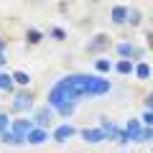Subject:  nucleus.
Wrapping results in <instances>:
<instances>
[{
	"instance_id": "nucleus-9",
	"label": "nucleus",
	"mask_w": 153,
	"mask_h": 153,
	"mask_svg": "<svg viewBox=\"0 0 153 153\" xmlns=\"http://www.w3.org/2000/svg\"><path fill=\"white\" fill-rule=\"evenodd\" d=\"M36 117H38V123H41V125H46V123L51 120V112H49V110H38Z\"/></svg>"
},
{
	"instance_id": "nucleus-13",
	"label": "nucleus",
	"mask_w": 153,
	"mask_h": 153,
	"mask_svg": "<svg viewBox=\"0 0 153 153\" xmlns=\"http://www.w3.org/2000/svg\"><path fill=\"white\" fill-rule=\"evenodd\" d=\"M13 76H16V82H18V84H26V82H28V74H26V71H16Z\"/></svg>"
},
{
	"instance_id": "nucleus-3",
	"label": "nucleus",
	"mask_w": 153,
	"mask_h": 153,
	"mask_svg": "<svg viewBox=\"0 0 153 153\" xmlns=\"http://www.w3.org/2000/svg\"><path fill=\"white\" fill-rule=\"evenodd\" d=\"M82 138H84V140H89V143H100L105 138V133L102 130H82Z\"/></svg>"
},
{
	"instance_id": "nucleus-18",
	"label": "nucleus",
	"mask_w": 153,
	"mask_h": 153,
	"mask_svg": "<svg viewBox=\"0 0 153 153\" xmlns=\"http://www.w3.org/2000/svg\"><path fill=\"white\" fill-rule=\"evenodd\" d=\"M143 120H146L148 125H153V112H146V115H143Z\"/></svg>"
},
{
	"instance_id": "nucleus-6",
	"label": "nucleus",
	"mask_w": 153,
	"mask_h": 153,
	"mask_svg": "<svg viewBox=\"0 0 153 153\" xmlns=\"http://www.w3.org/2000/svg\"><path fill=\"white\" fill-rule=\"evenodd\" d=\"M13 130H16V135H23V133H31V123H28V120H18L16 125H13Z\"/></svg>"
},
{
	"instance_id": "nucleus-7",
	"label": "nucleus",
	"mask_w": 153,
	"mask_h": 153,
	"mask_svg": "<svg viewBox=\"0 0 153 153\" xmlns=\"http://www.w3.org/2000/svg\"><path fill=\"white\" fill-rule=\"evenodd\" d=\"M46 138H49L46 130H31V133H28V140H31V143H44Z\"/></svg>"
},
{
	"instance_id": "nucleus-5",
	"label": "nucleus",
	"mask_w": 153,
	"mask_h": 153,
	"mask_svg": "<svg viewBox=\"0 0 153 153\" xmlns=\"http://www.w3.org/2000/svg\"><path fill=\"white\" fill-rule=\"evenodd\" d=\"M117 54H120V56H130V54H140V51H138L133 44H120V46H117Z\"/></svg>"
},
{
	"instance_id": "nucleus-15",
	"label": "nucleus",
	"mask_w": 153,
	"mask_h": 153,
	"mask_svg": "<svg viewBox=\"0 0 153 153\" xmlns=\"http://www.w3.org/2000/svg\"><path fill=\"white\" fill-rule=\"evenodd\" d=\"M97 69H100V71H110V61H107V59H100V61H97Z\"/></svg>"
},
{
	"instance_id": "nucleus-2",
	"label": "nucleus",
	"mask_w": 153,
	"mask_h": 153,
	"mask_svg": "<svg viewBox=\"0 0 153 153\" xmlns=\"http://www.w3.org/2000/svg\"><path fill=\"white\" fill-rule=\"evenodd\" d=\"M28 107H31V94H16L13 110H28Z\"/></svg>"
},
{
	"instance_id": "nucleus-16",
	"label": "nucleus",
	"mask_w": 153,
	"mask_h": 153,
	"mask_svg": "<svg viewBox=\"0 0 153 153\" xmlns=\"http://www.w3.org/2000/svg\"><path fill=\"white\" fill-rule=\"evenodd\" d=\"M28 41H31V44L41 41V33H38V31H28Z\"/></svg>"
},
{
	"instance_id": "nucleus-10",
	"label": "nucleus",
	"mask_w": 153,
	"mask_h": 153,
	"mask_svg": "<svg viewBox=\"0 0 153 153\" xmlns=\"http://www.w3.org/2000/svg\"><path fill=\"white\" fill-rule=\"evenodd\" d=\"M125 16H128V13H125V8H115V10H112V18H115L117 23H123V21H125Z\"/></svg>"
},
{
	"instance_id": "nucleus-4",
	"label": "nucleus",
	"mask_w": 153,
	"mask_h": 153,
	"mask_svg": "<svg viewBox=\"0 0 153 153\" xmlns=\"http://www.w3.org/2000/svg\"><path fill=\"white\" fill-rule=\"evenodd\" d=\"M71 133H74V128H71V125H61V128H56L54 138H56V140H66V138H69Z\"/></svg>"
},
{
	"instance_id": "nucleus-1",
	"label": "nucleus",
	"mask_w": 153,
	"mask_h": 153,
	"mask_svg": "<svg viewBox=\"0 0 153 153\" xmlns=\"http://www.w3.org/2000/svg\"><path fill=\"white\" fill-rule=\"evenodd\" d=\"M123 138H125V140H128V138H133V140H140V138H143L140 125H138L135 120H130V123H128V128H125V135H123Z\"/></svg>"
},
{
	"instance_id": "nucleus-12",
	"label": "nucleus",
	"mask_w": 153,
	"mask_h": 153,
	"mask_svg": "<svg viewBox=\"0 0 153 153\" xmlns=\"http://www.w3.org/2000/svg\"><path fill=\"white\" fill-rule=\"evenodd\" d=\"M13 87V82H10V76H5V74H0V89H10Z\"/></svg>"
},
{
	"instance_id": "nucleus-14",
	"label": "nucleus",
	"mask_w": 153,
	"mask_h": 153,
	"mask_svg": "<svg viewBox=\"0 0 153 153\" xmlns=\"http://www.w3.org/2000/svg\"><path fill=\"white\" fill-rule=\"evenodd\" d=\"M59 110H61L64 115H69L71 110H74V102H61V105H59Z\"/></svg>"
},
{
	"instance_id": "nucleus-11",
	"label": "nucleus",
	"mask_w": 153,
	"mask_h": 153,
	"mask_svg": "<svg viewBox=\"0 0 153 153\" xmlns=\"http://www.w3.org/2000/svg\"><path fill=\"white\" fill-rule=\"evenodd\" d=\"M117 71H120V74H130L133 64H130V61H120V64H117Z\"/></svg>"
},
{
	"instance_id": "nucleus-8",
	"label": "nucleus",
	"mask_w": 153,
	"mask_h": 153,
	"mask_svg": "<svg viewBox=\"0 0 153 153\" xmlns=\"http://www.w3.org/2000/svg\"><path fill=\"white\" fill-rule=\"evenodd\" d=\"M135 74L140 76V79H148V76H151V66H148V64H140V66L135 69Z\"/></svg>"
},
{
	"instance_id": "nucleus-19",
	"label": "nucleus",
	"mask_w": 153,
	"mask_h": 153,
	"mask_svg": "<svg viewBox=\"0 0 153 153\" xmlns=\"http://www.w3.org/2000/svg\"><path fill=\"white\" fill-rule=\"evenodd\" d=\"M148 105H151V112H153V94H151V97H148Z\"/></svg>"
},
{
	"instance_id": "nucleus-17",
	"label": "nucleus",
	"mask_w": 153,
	"mask_h": 153,
	"mask_svg": "<svg viewBox=\"0 0 153 153\" xmlns=\"http://www.w3.org/2000/svg\"><path fill=\"white\" fill-rule=\"evenodd\" d=\"M5 128H8V117H5V115H0V130L5 133Z\"/></svg>"
}]
</instances>
